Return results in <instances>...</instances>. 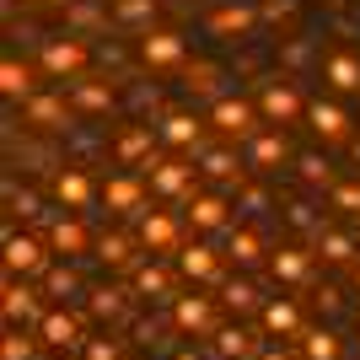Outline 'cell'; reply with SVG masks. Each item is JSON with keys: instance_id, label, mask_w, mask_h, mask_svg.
<instances>
[{"instance_id": "cell-14", "label": "cell", "mask_w": 360, "mask_h": 360, "mask_svg": "<svg viewBox=\"0 0 360 360\" xmlns=\"http://www.w3.org/2000/svg\"><path fill=\"white\" fill-rule=\"evenodd\" d=\"M103 205L113 215H146V172H119V178L103 183Z\"/></svg>"}, {"instance_id": "cell-30", "label": "cell", "mask_w": 360, "mask_h": 360, "mask_svg": "<svg viewBox=\"0 0 360 360\" xmlns=\"http://www.w3.org/2000/svg\"><path fill=\"white\" fill-rule=\"evenodd\" d=\"M317 253H323V264H339V269H355L360 264V248H355V237H345V231H333V226H323L317 231Z\"/></svg>"}, {"instance_id": "cell-49", "label": "cell", "mask_w": 360, "mask_h": 360, "mask_svg": "<svg viewBox=\"0 0 360 360\" xmlns=\"http://www.w3.org/2000/svg\"><path fill=\"white\" fill-rule=\"evenodd\" d=\"M349 274H355V290H360V264H355V269H349Z\"/></svg>"}, {"instance_id": "cell-2", "label": "cell", "mask_w": 360, "mask_h": 360, "mask_svg": "<svg viewBox=\"0 0 360 360\" xmlns=\"http://www.w3.org/2000/svg\"><path fill=\"white\" fill-rule=\"evenodd\" d=\"M135 65L140 70H183L188 65V32L183 22H156L135 32Z\"/></svg>"}, {"instance_id": "cell-23", "label": "cell", "mask_w": 360, "mask_h": 360, "mask_svg": "<svg viewBox=\"0 0 360 360\" xmlns=\"http://www.w3.org/2000/svg\"><path fill=\"white\" fill-rule=\"evenodd\" d=\"M54 199H60L70 215H81V210H91V199H97V183H91L86 172L65 167V172H54Z\"/></svg>"}, {"instance_id": "cell-3", "label": "cell", "mask_w": 360, "mask_h": 360, "mask_svg": "<svg viewBox=\"0 0 360 360\" xmlns=\"http://www.w3.org/2000/svg\"><path fill=\"white\" fill-rule=\"evenodd\" d=\"M258 27H264L258 0H215L210 11L199 16V32H205V38H215V44H248Z\"/></svg>"}, {"instance_id": "cell-9", "label": "cell", "mask_w": 360, "mask_h": 360, "mask_svg": "<svg viewBox=\"0 0 360 360\" xmlns=\"http://www.w3.org/2000/svg\"><path fill=\"white\" fill-rule=\"evenodd\" d=\"M194 167H199V178L215 183V188H226V194H237L242 188V156L231 146H194Z\"/></svg>"}, {"instance_id": "cell-11", "label": "cell", "mask_w": 360, "mask_h": 360, "mask_svg": "<svg viewBox=\"0 0 360 360\" xmlns=\"http://www.w3.org/2000/svg\"><path fill=\"white\" fill-rule=\"evenodd\" d=\"M307 129H312L323 146H349V140H355V119H349L339 103H323V97L307 103Z\"/></svg>"}, {"instance_id": "cell-4", "label": "cell", "mask_w": 360, "mask_h": 360, "mask_svg": "<svg viewBox=\"0 0 360 360\" xmlns=\"http://www.w3.org/2000/svg\"><path fill=\"white\" fill-rule=\"evenodd\" d=\"M75 119H81V108L70 103V91H49V86H38L27 103H22V124L44 129V135H70Z\"/></svg>"}, {"instance_id": "cell-17", "label": "cell", "mask_w": 360, "mask_h": 360, "mask_svg": "<svg viewBox=\"0 0 360 360\" xmlns=\"http://www.w3.org/2000/svg\"><path fill=\"white\" fill-rule=\"evenodd\" d=\"M38 65H27V60H16V54H6L0 60V97H6V108H22L38 91Z\"/></svg>"}, {"instance_id": "cell-42", "label": "cell", "mask_w": 360, "mask_h": 360, "mask_svg": "<svg viewBox=\"0 0 360 360\" xmlns=\"http://www.w3.org/2000/svg\"><path fill=\"white\" fill-rule=\"evenodd\" d=\"M86 307H91L97 317H113V312L124 307V290H119V285H103V290H91V301H86Z\"/></svg>"}, {"instance_id": "cell-34", "label": "cell", "mask_w": 360, "mask_h": 360, "mask_svg": "<svg viewBox=\"0 0 360 360\" xmlns=\"http://www.w3.org/2000/svg\"><path fill=\"white\" fill-rule=\"evenodd\" d=\"M301 355L307 360H345V339L333 328H307L301 333Z\"/></svg>"}, {"instance_id": "cell-46", "label": "cell", "mask_w": 360, "mask_h": 360, "mask_svg": "<svg viewBox=\"0 0 360 360\" xmlns=\"http://www.w3.org/2000/svg\"><path fill=\"white\" fill-rule=\"evenodd\" d=\"M70 0H22V11H44V16H60Z\"/></svg>"}, {"instance_id": "cell-1", "label": "cell", "mask_w": 360, "mask_h": 360, "mask_svg": "<svg viewBox=\"0 0 360 360\" xmlns=\"http://www.w3.org/2000/svg\"><path fill=\"white\" fill-rule=\"evenodd\" d=\"M91 60H97V49H91V38H81V32H49V44H38V70L49 75V81H81V75L91 70Z\"/></svg>"}, {"instance_id": "cell-27", "label": "cell", "mask_w": 360, "mask_h": 360, "mask_svg": "<svg viewBox=\"0 0 360 360\" xmlns=\"http://www.w3.org/2000/svg\"><path fill=\"white\" fill-rule=\"evenodd\" d=\"M113 156H119V167H135L140 172V167L156 156V150H150V124H129V129L113 140Z\"/></svg>"}, {"instance_id": "cell-36", "label": "cell", "mask_w": 360, "mask_h": 360, "mask_svg": "<svg viewBox=\"0 0 360 360\" xmlns=\"http://www.w3.org/2000/svg\"><path fill=\"white\" fill-rule=\"evenodd\" d=\"M290 167H296V178H301V183H333V162H328V150H301Z\"/></svg>"}, {"instance_id": "cell-12", "label": "cell", "mask_w": 360, "mask_h": 360, "mask_svg": "<svg viewBox=\"0 0 360 360\" xmlns=\"http://www.w3.org/2000/svg\"><path fill=\"white\" fill-rule=\"evenodd\" d=\"M0 312H6V323H38L44 317V290L32 285V280H22V274H6Z\"/></svg>"}, {"instance_id": "cell-25", "label": "cell", "mask_w": 360, "mask_h": 360, "mask_svg": "<svg viewBox=\"0 0 360 360\" xmlns=\"http://www.w3.org/2000/svg\"><path fill=\"white\" fill-rule=\"evenodd\" d=\"M113 91H119L113 75H103V81L81 75V81H70V103L81 108V113H113Z\"/></svg>"}, {"instance_id": "cell-13", "label": "cell", "mask_w": 360, "mask_h": 360, "mask_svg": "<svg viewBox=\"0 0 360 360\" xmlns=\"http://www.w3.org/2000/svg\"><path fill=\"white\" fill-rule=\"evenodd\" d=\"M150 124H156V140H162V146H178V150H194L199 135H205L199 113H188V108H162Z\"/></svg>"}, {"instance_id": "cell-48", "label": "cell", "mask_w": 360, "mask_h": 360, "mask_svg": "<svg viewBox=\"0 0 360 360\" xmlns=\"http://www.w3.org/2000/svg\"><path fill=\"white\" fill-rule=\"evenodd\" d=\"M349 156H355V162H360V140H349Z\"/></svg>"}, {"instance_id": "cell-44", "label": "cell", "mask_w": 360, "mask_h": 360, "mask_svg": "<svg viewBox=\"0 0 360 360\" xmlns=\"http://www.w3.org/2000/svg\"><path fill=\"white\" fill-rule=\"evenodd\" d=\"M81 355H86V360H119V345H113V339H86Z\"/></svg>"}, {"instance_id": "cell-7", "label": "cell", "mask_w": 360, "mask_h": 360, "mask_svg": "<svg viewBox=\"0 0 360 360\" xmlns=\"http://www.w3.org/2000/svg\"><path fill=\"white\" fill-rule=\"evenodd\" d=\"M231 210H237V205H231V199L226 194H215V188H194V194L183 199V226H188V231H231Z\"/></svg>"}, {"instance_id": "cell-8", "label": "cell", "mask_w": 360, "mask_h": 360, "mask_svg": "<svg viewBox=\"0 0 360 360\" xmlns=\"http://www.w3.org/2000/svg\"><path fill=\"white\" fill-rule=\"evenodd\" d=\"M49 237H32V231H6V274H49Z\"/></svg>"}, {"instance_id": "cell-29", "label": "cell", "mask_w": 360, "mask_h": 360, "mask_svg": "<svg viewBox=\"0 0 360 360\" xmlns=\"http://www.w3.org/2000/svg\"><path fill=\"white\" fill-rule=\"evenodd\" d=\"M135 253H146V248H140V237H129V231H103V237H97V258H103L108 269H129Z\"/></svg>"}, {"instance_id": "cell-28", "label": "cell", "mask_w": 360, "mask_h": 360, "mask_svg": "<svg viewBox=\"0 0 360 360\" xmlns=\"http://www.w3.org/2000/svg\"><path fill=\"white\" fill-rule=\"evenodd\" d=\"M16 221H44V199H38V188H16V183H6V231H16Z\"/></svg>"}, {"instance_id": "cell-10", "label": "cell", "mask_w": 360, "mask_h": 360, "mask_svg": "<svg viewBox=\"0 0 360 360\" xmlns=\"http://www.w3.org/2000/svg\"><path fill=\"white\" fill-rule=\"evenodd\" d=\"M150 178V188L162 199H188L199 188V167H188V162H167V156H150L146 167H140Z\"/></svg>"}, {"instance_id": "cell-5", "label": "cell", "mask_w": 360, "mask_h": 360, "mask_svg": "<svg viewBox=\"0 0 360 360\" xmlns=\"http://www.w3.org/2000/svg\"><path fill=\"white\" fill-rule=\"evenodd\" d=\"M258 124H264V113H258L253 97H231V91H226V97L210 103V129L226 135V140H253Z\"/></svg>"}, {"instance_id": "cell-20", "label": "cell", "mask_w": 360, "mask_h": 360, "mask_svg": "<svg viewBox=\"0 0 360 360\" xmlns=\"http://www.w3.org/2000/svg\"><path fill=\"white\" fill-rule=\"evenodd\" d=\"M317 70H323V81H328L339 97H355V91H360V54H355V49H333V54H323Z\"/></svg>"}, {"instance_id": "cell-22", "label": "cell", "mask_w": 360, "mask_h": 360, "mask_svg": "<svg viewBox=\"0 0 360 360\" xmlns=\"http://www.w3.org/2000/svg\"><path fill=\"white\" fill-rule=\"evenodd\" d=\"M113 6V32H146V27H156V16L167 11L162 0H108Z\"/></svg>"}, {"instance_id": "cell-19", "label": "cell", "mask_w": 360, "mask_h": 360, "mask_svg": "<svg viewBox=\"0 0 360 360\" xmlns=\"http://www.w3.org/2000/svg\"><path fill=\"white\" fill-rule=\"evenodd\" d=\"M135 237L146 253H178V215H167V210H146L135 226Z\"/></svg>"}, {"instance_id": "cell-31", "label": "cell", "mask_w": 360, "mask_h": 360, "mask_svg": "<svg viewBox=\"0 0 360 360\" xmlns=\"http://www.w3.org/2000/svg\"><path fill=\"white\" fill-rule=\"evenodd\" d=\"M178 269L188 280H215L221 274V253H215L210 242H188V248H178Z\"/></svg>"}, {"instance_id": "cell-6", "label": "cell", "mask_w": 360, "mask_h": 360, "mask_svg": "<svg viewBox=\"0 0 360 360\" xmlns=\"http://www.w3.org/2000/svg\"><path fill=\"white\" fill-rule=\"evenodd\" d=\"M253 103H258V113H264V124H296V119H307V97H301L290 81H280V75H264V81H258Z\"/></svg>"}, {"instance_id": "cell-15", "label": "cell", "mask_w": 360, "mask_h": 360, "mask_svg": "<svg viewBox=\"0 0 360 360\" xmlns=\"http://www.w3.org/2000/svg\"><path fill=\"white\" fill-rule=\"evenodd\" d=\"M178 86H183V97H205V103H215V97H226V65H215V60H188L178 70Z\"/></svg>"}, {"instance_id": "cell-21", "label": "cell", "mask_w": 360, "mask_h": 360, "mask_svg": "<svg viewBox=\"0 0 360 360\" xmlns=\"http://www.w3.org/2000/svg\"><path fill=\"white\" fill-rule=\"evenodd\" d=\"M264 333H269V339H301V333H307V323H301V307L290 296H274V301H264Z\"/></svg>"}, {"instance_id": "cell-24", "label": "cell", "mask_w": 360, "mask_h": 360, "mask_svg": "<svg viewBox=\"0 0 360 360\" xmlns=\"http://www.w3.org/2000/svg\"><path fill=\"white\" fill-rule=\"evenodd\" d=\"M172 323H178L183 333L205 339V333L215 328V307H210V296H172Z\"/></svg>"}, {"instance_id": "cell-18", "label": "cell", "mask_w": 360, "mask_h": 360, "mask_svg": "<svg viewBox=\"0 0 360 360\" xmlns=\"http://www.w3.org/2000/svg\"><path fill=\"white\" fill-rule=\"evenodd\" d=\"M285 162H296V150H290V140L280 135V129H258V135L248 140V167H253V172H280Z\"/></svg>"}, {"instance_id": "cell-39", "label": "cell", "mask_w": 360, "mask_h": 360, "mask_svg": "<svg viewBox=\"0 0 360 360\" xmlns=\"http://www.w3.org/2000/svg\"><path fill=\"white\" fill-rule=\"evenodd\" d=\"M44 296L75 301V296H81V280H75V269H49V274H44Z\"/></svg>"}, {"instance_id": "cell-37", "label": "cell", "mask_w": 360, "mask_h": 360, "mask_svg": "<svg viewBox=\"0 0 360 360\" xmlns=\"http://www.w3.org/2000/svg\"><path fill=\"white\" fill-rule=\"evenodd\" d=\"M38 345H44V339H32L27 328H6V339H0V360H32L38 355Z\"/></svg>"}, {"instance_id": "cell-40", "label": "cell", "mask_w": 360, "mask_h": 360, "mask_svg": "<svg viewBox=\"0 0 360 360\" xmlns=\"http://www.w3.org/2000/svg\"><path fill=\"white\" fill-rule=\"evenodd\" d=\"M135 290L140 296H172V280H167V269H156V264H146V269H135Z\"/></svg>"}, {"instance_id": "cell-33", "label": "cell", "mask_w": 360, "mask_h": 360, "mask_svg": "<svg viewBox=\"0 0 360 360\" xmlns=\"http://www.w3.org/2000/svg\"><path fill=\"white\" fill-rule=\"evenodd\" d=\"M269 274L280 280V285H301V280L312 274V253H301V248H274Z\"/></svg>"}, {"instance_id": "cell-38", "label": "cell", "mask_w": 360, "mask_h": 360, "mask_svg": "<svg viewBox=\"0 0 360 360\" xmlns=\"http://www.w3.org/2000/svg\"><path fill=\"white\" fill-rule=\"evenodd\" d=\"M221 301L231 307V312H264V307H258V285H253V280H226Z\"/></svg>"}, {"instance_id": "cell-32", "label": "cell", "mask_w": 360, "mask_h": 360, "mask_svg": "<svg viewBox=\"0 0 360 360\" xmlns=\"http://www.w3.org/2000/svg\"><path fill=\"white\" fill-rule=\"evenodd\" d=\"M226 258H231L237 269H253V264H264V237H258L253 226H231V237H226Z\"/></svg>"}, {"instance_id": "cell-26", "label": "cell", "mask_w": 360, "mask_h": 360, "mask_svg": "<svg viewBox=\"0 0 360 360\" xmlns=\"http://www.w3.org/2000/svg\"><path fill=\"white\" fill-rule=\"evenodd\" d=\"M49 248H54V253H65V258H81L91 248V231L81 221H75V215H60V221H49Z\"/></svg>"}, {"instance_id": "cell-47", "label": "cell", "mask_w": 360, "mask_h": 360, "mask_svg": "<svg viewBox=\"0 0 360 360\" xmlns=\"http://www.w3.org/2000/svg\"><path fill=\"white\" fill-rule=\"evenodd\" d=\"M258 360H296V355H285V349H274V345H269V349H258Z\"/></svg>"}, {"instance_id": "cell-35", "label": "cell", "mask_w": 360, "mask_h": 360, "mask_svg": "<svg viewBox=\"0 0 360 360\" xmlns=\"http://www.w3.org/2000/svg\"><path fill=\"white\" fill-rule=\"evenodd\" d=\"M215 355L221 360H258V345L248 328H215Z\"/></svg>"}, {"instance_id": "cell-41", "label": "cell", "mask_w": 360, "mask_h": 360, "mask_svg": "<svg viewBox=\"0 0 360 360\" xmlns=\"http://www.w3.org/2000/svg\"><path fill=\"white\" fill-rule=\"evenodd\" d=\"M328 205L345 215H360V183H328Z\"/></svg>"}, {"instance_id": "cell-45", "label": "cell", "mask_w": 360, "mask_h": 360, "mask_svg": "<svg viewBox=\"0 0 360 360\" xmlns=\"http://www.w3.org/2000/svg\"><path fill=\"white\" fill-rule=\"evenodd\" d=\"M264 205H269V194H264V188H237V210H264Z\"/></svg>"}, {"instance_id": "cell-43", "label": "cell", "mask_w": 360, "mask_h": 360, "mask_svg": "<svg viewBox=\"0 0 360 360\" xmlns=\"http://www.w3.org/2000/svg\"><path fill=\"white\" fill-rule=\"evenodd\" d=\"M258 11H264V27H274L280 16H296L301 0H258Z\"/></svg>"}, {"instance_id": "cell-16", "label": "cell", "mask_w": 360, "mask_h": 360, "mask_svg": "<svg viewBox=\"0 0 360 360\" xmlns=\"http://www.w3.org/2000/svg\"><path fill=\"white\" fill-rule=\"evenodd\" d=\"M38 339H44V349H65V355L86 349V333H81V323H75L65 307H54V312L38 317Z\"/></svg>"}]
</instances>
